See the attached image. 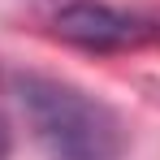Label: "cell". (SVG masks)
Wrapping results in <instances>:
<instances>
[{
    "label": "cell",
    "instance_id": "obj_1",
    "mask_svg": "<svg viewBox=\"0 0 160 160\" xmlns=\"http://www.w3.org/2000/svg\"><path fill=\"white\" fill-rule=\"evenodd\" d=\"M18 95L52 160H121V121L82 87L26 74Z\"/></svg>",
    "mask_w": 160,
    "mask_h": 160
},
{
    "label": "cell",
    "instance_id": "obj_2",
    "mask_svg": "<svg viewBox=\"0 0 160 160\" xmlns=\"http://www.w3.org/2000/svg\"><path fill=\"white\" fill-rule=\"evenodd\" d=\"M56 35L78 43V48H95V52H108V48H130L143 39V22L112 9V4H95V0H78V4H65L56 13Z\"/></svg>",
    "mask_w": 160,
    "mask_h": 160
}]
</instances>
